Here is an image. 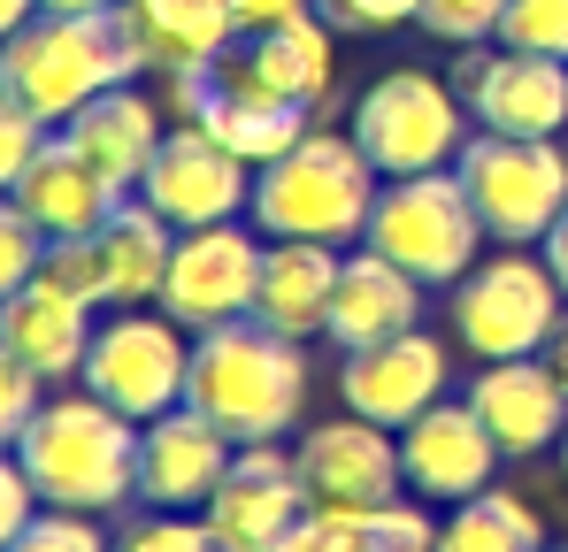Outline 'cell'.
I'll return each mask as SVG.
<instances>
[{"label":"cell","instance_id":"33","mask_svg":"<svg viewBox=\"0 0 568 552\" xmlns=\"http://www.w3.org/2000/svg\"><path fill=\"white\" fill-rule=\"evenodd\" d=\"M8 552H115V538L100 530V514H78V507H39V522H31Z\"/></svg>","mask_w":568,"mask_h":552},{"label":"cell","instance_id":"43","mask_svg":"<svg viewBox=\"0 0 568 552\" xmlns=\"http://www.w3.org/2000/svg\"><path fill=\"white\" fill-rule=\"evenodd\" d=\"M31 16H39V0H0V47H8V39L31 23Z\"/></svg>","mask_w":568,"mask_h":552},{"label":"cell","instance_id":"12","mask_svg":"<svg viewBox=\"0 0 568 552\" xmlns=\"http://www.w3.org/2000/svg\"><path fill=\"white\" fill-rule=\"evenodd\" d=\"M262 292V238L246 223H207V231H178V254L162 276V315H178L192 338L215 323L254 315Z\"/></svg>","mask_w":568,"mask_h":552},{"label":"cell","instance_id":"3","mask_svg":"<svg viewBox=\"0 0 568 552\" xmlns=\"http://www.w3.org/2000/svg\"><path fill=\"white\" fill-rule=\"evenodd\" d=\"M377 162L354 146V131H307L292 154L254 170V231L262 238H315V246H354L377 207Z\"/></svg>","mask_w":568,"mask_h":552},{"label":"cell","instance_id":"32","mask_svg":"<svg viewBox=\"0 0 568 552\" xmlns=\"http://www.w3.org/2000/svg\"><path fill=\"white\" fill-rule=\"evenodd\" d=\"M499 47H530V54L568 62V0H507V16H499Z\"/></svg>","mask_w":568,"mask_h":552},{"label":"cell","instance_id":"34","mask_svg":"<svg viewBox=\"0 0 568 552\" xmlns=\"http://www.w3.org/2000/svg\"><path fill=\"white\" fill-rule=\"evenodd\" d=\"M499 16H507V0H423L415 23L446 47H484V39H499Z\"/></svg>","mask_w":568,"mask_h":552},{"label":"cell","instance_id":"38","mask_svg":"<svg viewBox=\"0 0 568 552\" xmlns=\"http://www.w3.org/2000/svg\"><path fill=\"white\" fill-rule=\"evenodd\" d=\"M47 131H54V123H39L23 100H8V92H0V192H16V184H23L31 154L47 146Z\"/></svg>","mask_w":568,"mask_h":552},{"label":"cell","instance_id":"7","mask_svg":"<svg viewBox=\"0 0 568 552\" xmlns=\"http://www.w3.org/2000/svg\"><path fill=\"white\" fill-rule=\"evenodd\" d=\"M354 146L377 162V177H423L454 170L469 146V100L430 78V70H384L377 85L354 100Z\"/></svg>","mask_w":568,"mask_h":552},{"label":"cell","instance_id":"23","mask_svg":"<svg viewBox=\"0 0 568 552\" xmlns=\"http://www.w3.org/2000/svg\"><path fill=\"white\" fill-rule=\"evenodd\" d=\"M115 200H131V192H115L62 131H47V146L31 154V170L16 184V207H23L47 238H93L100 223L115 215Z\"/></svg>","mask_w":568,"mask_h":552},{"label":"cell","instance_id":"41","mask_svg":"<svg viewBox=\"0 0 568 552\" xmlns=\"http://www.w3.org/2000/svg\"><path fill=\"white\" fill-rule=\"evenodd\" d=\"M239 8V31H277L292 16H315V0H231Z\"/></svg>","mask_w":568,"mask_h":552},{"label":"cell","instance_id":"24","mask_svg":"<svg viewBox=\"0 0 568 552\" xmlns=\"http://www.w3.org/2000/svg\"><path fill=\"white\" fill-rule=\"evenodd\" d=\"M0 346H8V354H23L47 384H62V376H78V368H85V346H93V307H85L78 292H62V284L31 276L23 292H8V299H0Z\"/></svg>","mask_w":568,"mask_h":552},{"label":"cell","instance_id":"5","mask_svg":"<svg viewBox=\"0 0 568 552\" xmlns=\"http://www.w3.org/2000/svg\"><path fill=\"white\" fill-rule=\"evenodd\" d=\"M362 246H377L384 262H399L407 276H423L430 292L462 284L484 262V215H476L462 170H423V177H384Z\"/></svg>","mask_w":568,"mask_h":552},{"label":"cell","instance_id":"45","mask_svg":"<svg viewBox=\"0 0 568 552\" xmlns=\"http://www.w3.org/2000/svg\"><path fill=\"white\" fill-rule=\"evenodd\" d=\"M546 368H554V376H561V384H568V323H561V330H554V338H546Z\"/></svg>","mask_w":568,"mask_h":552},{"label":"cell","instance_id":"31","mask_svg":"<svg viewBox=\"0 0 568 552\" xmlns=\"http://www.w3.org/2000/svg\"><path fill=\"white\" fill-rule=\"evenodd\" d=\"M115 552H215L200 514H170V507H146L115 530Z\"/></svg>","mask_w":568,"mask_h":552},{"label":"cell","instance_id":"26","mask_svg":"<svg viewBox=\"0 0 568 552\" xmlns=\"http://www.w3.org/2000/svg\"><path fill=\"white\" fill-rule=\"evenodd\" d=\"M62 139H70L115 192H139L154 146H162V108H154L139 85H115V92H100L93 108H78V115L62 123Z\"/></svg>","mask_w":568,"mask_h":552},{"label":"cell","instance_id":"19","mask_svg":"<svg viewBox=\"0 0 568 552\" xmlns=\"http://www.w3.org/2000/svg\"><path fill=\"white\" fill-rule=\"evenodd\" d=\"M231 438L200 415V407H170L154 422H139V507H170V514H200L207 491L231 468Z\"/></svg>","mask_w":568,"mask_h":552},{"label":"cell","instance_id":"42","mask_svg":"<svg viewBox=\"0 0 568 552\" xmlns=\"http://www.w3.org/2000/svg\"><path fill=\"white\" fill-rule=\"evenodd\" d=\"M538 254H546V269L561 276V292H568V207H561V223L546 231V246H538Z\"/></svg>","mask_w":568,"mask_h":552},{"label":"cell","instance_id":"25","mask_svg":"<svg viewBox=\"0 0 568 552\" xmlns=\"http://www.w3.org/2000/svg\"><path fill=\"white\" fill-rule=\"evenodd\" d=\"M338 246L315 238H270L262 246V292H254V323H270L284 338H323L331 323V292H338Z\"/></svg>","mask_w":568,"mask_h":552},{"label":"cell","instance_id":"30","mask_svg":"<svg viewBox=\"0 0 568 552\" xmlns=\"http://www.w3.org/2000/svg\"><path fill=\"white\" fill-rule=\"evenodd\" d=\"M47 246H54V238L16 207V192H0V299H8V292H23L31 276L47 269Z\"/></svg>","mask_w":568,"mask_h":552},{"label":"cell","instance_id":"4","mask_svg":"<svg viewBox=\"0 0 568 552\" xmlns=\"http://www.w3.org/2000/svg\"><path fill=\"white\" fill-rule=\"evenodd\" d=\"M146 62L131 47V31L115 16H31L8 47H0V92L23 100L39 123H70L78 108H93L100 92L131 85Z\"/></svg>","mask_w":568,"mask_h":552},{"label":"cell","instance_id":"44","mask_svg":"<svg viewBox=\"0 0 568 552\" xmlns=\"http://www.w3.org/2000/svg\"><path fill=\"white\" fill-rule=\"evenodd\" d=\"M47 16H115L123 0H39Z\"/></svg>","mask_w":568,"mask_h":552},{"label":"cell","instance_id":"14","mask_svg":"<svg viewBox=\"0 0 568 552\" xmlns=\"http://www.w3.org/2000/svg\"><path fill=\"white\" fill-rule=\"evenodd\" d=\"M300 514H307V483H300V460L277 446H239L200 507L215 552H277Z\"/></svg>","mask_w":568,"mask_h":552},{"label":"cell","instance_id":"2","mask_svg":"<svg viewBox=\"0 0 568 552\" xmlns=\"http://www.w3.org/2000/svg\"><path fill=\"white\" fill-rule=\"evenodd\" d=\"M23 476L39 483L47 507H78V514H115L139 499V422L115 415L93 391L70 399H39L31 430L16 438Z\"/></svg>","mask_w":568,"mask_h":552},{"label":"cell","instance_id":"18","mask_svg":"<svg viewBox=\"0 0 568 552\" xmlns=\"http://www.w3.org/2000/svg\"><path fill=\"white\" fill-rule=\"evenodd\" d=\"M469 399L484 415V430L499 438L507 460H538V453H561V430H568V384L546 368V354H523V361H484L469 376Z\"/></svg>","mask_w":568,"mask_h":552},{"label":"cell","instance_id":"10","mask_svg":"<svg viewBox=\"0 0 568 552\" xmlns=\"http://www.w3.org/2000/svg\"><path fill=\"white\" fill-rule=\"evenodd\" d=\"M170 108H178L185 123H200L215 146H231L246 170H262V162L292 154V146L315 131L307 108H292V100H277V92H262L231 54H223L215 70H200V78H170Z\"/></svg>","mask_w":568,"mask_h":552},{"label":"cell","instance_id":"35","mask_svg":"<svg viewBox=\"0 0 568 552\" xmlns=\"http://www.w3.org/2000/svg\"><path fill=\"white\" fill-rule=\"evenodd\" d=\"M39 391H47V376L23 361V354H8V346H0V453H16V438L31 430Z\"/></svg>","mask_w":568,"mask_h":552},{"label":"cell","instance_id":"28","mask_svg":"<svg viewBox=\"0 0 568 552\" xmlns=\"http://www.w3.org/2000/svg\"><path fill=\"white\" fill-rule=\"evenodd\" d=\"M438 552H546V522L523 491H476L438 522Z\"/></svg>","mask_w":568,"mask_h":552},{"label":"cell","instance_id":"11","mask_svg":"<svg viewBox=\"0 0 568 552\" xmlns=\"http://www.w3.org/2000/svg\"><path fill=\"white\" fill-rule=\"evenodd\" d=\"M139 200H146L170 231L239 223V215L254 207V170H246L231 146H215L200 123H178V131H162V146H154L146 177H139Z\"/></svg>","mask_w":568,"mask_h":552},{"label":"cell","instance_id":"20","mask_svg":"<svg viewBox=\"0 0 568 552\" xmlns=\"http://www.w3.org/2000/svg\"><path fill=\"white\" fill-rule=\"evenodd\" d=\"M115 23L131 31L139 62L162 70V78H200L246 39L231 0H123Z\"/></svg>","mask_w":568,"mask_h":552},{"label":"cell","instance_id":"37","mask_svg":"<svg viewBox=\"0 0 568 552\" xmlns=\"http://www.w3.org/2000/svg\"><path fill=\"white\" fill-rule=\"evenodd\" d=\"M315 16L338 31V39H377L423 16V0H315Z\"/></svg>","mask_w":568,"mask_h":552},{"label":"cell","instance_id":"1","mask_svg":"<svg viewBox=\"0 0 568 552\" xmlns=\"http://www.w3.org/2000/svg\"><path fill=\"white\" fill-rule=\"evenodd\" d=\"M185 407H200L231 446H277L307 415V346L239 315L192 338Z\"/></svg>","mask_w":568,"mask_h":552},{"label":"cell","instance_id":"21","mask_svg":"<svg viewBox=\"0 0 568 552\" xmlns=\"http://www.w3.org/2000/svg\"><path fill=\"white\" fill-rule=\"evenodd\" d=\"M423 292H430L423 276H407L399 262H384L377 246H362V254L338 262V292H331V323H323V338H331L338 354L384 346V338H399V330L423 323Z\"/></svg>","mask_w":568,"mask_h":552},{"label":"cell","instance_id":"17","mask_svg":"<svg viewBox=\"0 0 568 552\" xmlns=\"http://www.w3.org/2000/svg\"><path fill=\"white\" fill-rule=\"evenodd\" d=\"M499 460L507 453H499V438L484 430V415H476L469 399H438V407H423V415L399 430L407 491L430 499V507H462L476 491H491Z\"/></svg>","mask_w":568,"mask_h":552},{"label":"cell","instance_id":"27","mask_svg":"<svg viewBox=\"0 0 568 552\" xmlns=\"http://www.w3.org/2000/svg\"><path fill=\"white\" fill-rule=\"evenodd\" d=\"M93 246H100V269H108V307H146V299H162L178 231H170L139 192L115 200V215L93 231Z\"/></svg>","mask_w":568,"mask_h":552},{"label":"cell","instance_id":"9","mask_svg":"<svg viewBox=\"0 0 568 552\" xmlns=\"http://www.w3.org/2000/svg\"><path fill=\"white\" fill-rule=\"evenodd\" d=\"M185 376H192V346L178 315H146V307H115L108 323H93V346L78 384L108 399L131 422H154L170 407H185Z\"/></svg>","mask_w":568,"mask_h":552},{"label":"cell","instance_id":"39","mask_svg":"<svg viewBox=\"0 0 568 552\" xmlns=\"http://www.w3.org/2000/svg\"><path fill=\"white\" fill-rule=\"evenodd\" d=\"M39 507H47V499H39V483L23 476V460L0 453V552L16 545V538H23L31 522H39Z\"/></svg>","mask_w":568,"mask_h":552},{"label":"cell","instance_id":"46","mask_svg":"<svg viewBox=\"0 0 568 552\" xmlns=\"http://www.w3.org/2000/svg\"><path fill=\"white\" fill-rule=\"evenodd\" d=\"M561 468H568V430H561Z\"/></svg>","mask_w":568,"mask_h":552},{"label":"cell","instance_id":"13","mask_svg":"<svg viewBox=\"0 0 568 552\" xmlns=\"http://www.w3.org/2000/svg\"><path fill=\"white\" fill-rule=\"evenodd\" d=\"M300 483H307V507H338V514H369L384 499L407 491V468H399V438L369 422V415H331L315 422L300 446Z\"/></svg>","mask_w":568,"mask_h":552},{"label":"cell","instance_id":"16","mask_svg":"<svg viewBox=\"0 0 568 552\" xmlns=\"http://www.w3.org/2000/svg\"><path fill=\"white\" fill-rule=\"evenodd\" d=\"M446 384H454V354H446V338H430L423 323L399 330V338H384V346L346 354V368H338L346 415H369L384 430H407L423 407L446 399Z\"/></svg>","mask_w":568,"mask_h":552},{"label":"cell","instance_id":"40","mask_svg":"<svg viewBox=\"0 0 568 552\" xmlns=\"http://www.w3.org/2000/svg\"><path fill=\"white\" fill-rule=\"evenodd\" d=\"M277 552H346V514L338 507H307Z\"/></svg>","mask_w":568,"mask_h":552},{"label":"cell","instance_id":"36","mask_svg":"<svg viewBox=\"0 0 568 552\" xmlns=\"http://www.w3.org/2000/svg\"><path fill=\"white\" fill-rule=\"evenodd\" d=\"M39 276H47V284H62V292H78L85 307H108V269H100V246H93V238H54Z\"/></svg>","mask_w":568,"mask_h":552},{"label":"cell","instance_id":"8","mask_svg":"<svg viewBox=\"0 0 568 552\" xmlns=\"http://www.w3.org/2000/svg\"><path fill=\"white\" fill-rule=\"evenodd\" d=\"M462 184H469L484 238L491 246H546V231L568 207V154L561 139H499V131H469L462 146Z\"/></svg>","mask_w":568,"mask_h":552},{"label":"cell","instance_id":"6","mask_svg":"<svg viewBox=\"0 0 568 552\" xmlns=\"http://www.w3.org/2000/svg\"><path fill=\"white\" fill-rule=\"evenodd\" d=\"M446 315H454V338L476 361H523V354H546V338L568 323V292H561V276L546 269V254L507 246V254L476 262L454 284Z\"/></svg>","mask_w":568,"mask_h":552},{"label":"cell","instance_id":"22","mask_svg":"<svg viewBox=\"0 0 568 552\" xmlns=\"http://www.w3.org/2000/svg\"><path fill=\"white\" fill-rule=\"evenodd\" d=\"M231 62L262 92H277L292 108L323 115V108H331V85H338V31H331L323 16H292L277 31H246V39L231 47Z\"/></svg>","mask_w":568,"mask_h":552},{"label":"cell","instance_id":"29","mask_svg":"<svg viewBox=\"0 0 568 552\" xmlns=\"http://www.w3.org/2000/svg\"><path fill=\"white\" fill-rule=\"evenodd\" d=\"M346 552H438L430 499H384L369 514H346Z\"/></svg>","mask_w":568,"mask_h":552},{"label":"cell","instance_id":"15","mask_svg":"<svg viewBox=\"0 0 568 552\" xmlns=\"http://www.w3.org/2000/svg\"><path fill=\"white\" fill-rule=\"evenodd\" d=\"M476 131L499 139H561L568 131V62L530 54V47H484L462 78Z\"/></svg>","mask_w":568,"mask_h":552},{"label":"cell","instance_id":"47","mask_svg":"<svg viewBox=\"0 0 568 552\" xmlns=\"http://www.w3.org/2000/svg\"><path fill=\"white\" fill-rule=\"evenodd\" d=\"M546 552H568V545H546Z\"/></svg>","mask_w":568,"mask_h":552}]
</instances>
